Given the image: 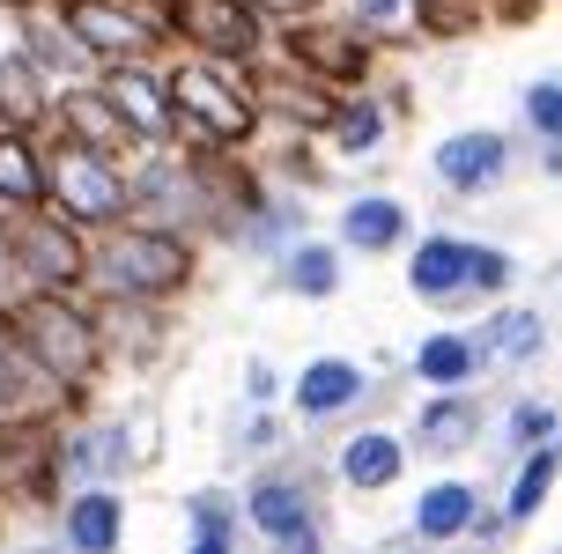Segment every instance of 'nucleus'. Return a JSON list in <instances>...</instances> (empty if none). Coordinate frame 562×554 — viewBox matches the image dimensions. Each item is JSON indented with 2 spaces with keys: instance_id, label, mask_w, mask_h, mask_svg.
Returning <instances> with one entry per match:
<instances>
[{
  "instance_id": "obj_28",
  "label": "nucleus",
  "mask_w": 562,
  "mask_h": 554,
  "mask_svg": "<svg viewBox=\"0 0 562 554\" xmlns=\"http://www.w3.org/2000/svg\"><path fill=\"white\" fill-rule=\"evenodd\" d=\"M555 480H562V429H555V437H540L533 451H518V459H510V480H504V496H496V510L510 518V532H526L540 510H548Z\"/></svg>"
},
{
  "instance_id": "obj_29",
  "label": "nucleus",
  "mask_w": 562,
  "mask_h": 554,
  "mask_svg": "<svg viewBox=\"0 0 562 554\" xmlns=\"http://www.w3.org/2000/svg\"><path fill=\"white\" fill-rule=\"evenodd\" d=\"M45 207V134L0 126V215Z\"/></svg>"
},
{
  "instance_id": "obj_17",
  "label": "nucleus",
  "mask_w": 562,
  "mask_h": 554,
  "mask_svg": "<svg viewBox=\"0 0 562 554\" xmlns=\"http://www.w3.org/2000/svg\"><path fill=\"white\" fill-rule=\"evenodd\" d=\"M53 540L67 554H119L126 547V488L119 480H82L53 502Z\"/></svg>"
},
{
  "instance_id": "obj_16",
  "label": "nucleus",
  "mask_w": 562,
  "mask_h": 554,
  "mask_svg": "<svg viewBox=\"0 0 562 554\" xmlns=\"http://www.w3.org/2000/svg\"><path fill=\"white\" fill-rule=\"evenodd\" d=\"M407 451L415 459H459V451H474L488 437V399L481 385H451V392H422V407L407 415Z\"/></svg>"
},
{
  "instance_id": "obj_20",
  "label": "nucleus",
  "mask_w": 562,
  "mask_h": 554,
  "mask_svg": "<svg viewBox=\"0 0 562 554\" xmlns=\"http://www.w3.org/2000/svg\"><path fill=\"white\" fill-rule=\"evenodd\" d=\"M15 53L37 67V82L53 89V97H59V89H75V82H97V59H89L82 37L53 15V0H37V8L15 15Z\"/></svg>"
},
{
  "instance_id": "obj_9",
  "label": "nucleus",
  "mask_w": 562,
  "mask_h": 554,
  "mask_svg": "<svg viewBox=\"0 0 562 554\" xmlns=\"http://www.w3.org/2000/svg\"><path fill=\"white\" fill-rule=\"evenodd\" d=\"M281 399H289V415L304 421V429H340V421H356L363 407H378L385 385L356 355H334L326 348V355H304V370L281 385Z\"/></svg>"
},
{
  "instance_id": "obj_4",
  "label": "nucleus",
  "mask_w": 562,
  "mask_h": 554,
  "mask_svg": "<svg viewBox=\"0 0 562 554\" xmlns=\"http://www.w3.org/2000/svg\"><path fill=\"white\" fill-rule=\"evenodd\" d=\"M245 525L281 554H318L326 547V459L311 443H281L267 459H252V480H245Z\"/></svg>"
},
{
  "instance_id": "obj_39",
  "label": "nucleus",
  "mask_w": 562,
  "mask_h": 554,
  "mask_svg": "<svg viewBox=\"0 0 562 554\" xmlns=\"http://www.w3.org/2000/svg\"><path fill=\"white\" fill-rule=\"evenodd\" d=\"M467 540H481V547H504V540H510V518L496 510V496H488V502L474 510V525H467Z\"/></svg>"
},
{
  "instance_id": "obj_2",
  "label": "nucleus",
  "mask_w": 562,
  "mask_h": 554,
  "mask_svg": "<svg viewBox=\"0 0 562 554\" xmlns=\"http://www.w3.org/2000/svg\"><path fill=\"white\" fill-rule=\"evenodd\" d=\"M200 245L193 229H170V222H112L89 237V267H82V296H126V304H178L200 281Z\"/></svg>"
},
{
  "instance_id": "obj_22",
  "label": "nucleus",
  "mask_w": 562,
  "mask_h": 554,
  "mask_svg": "<svg viewBox=\"0 0 562 554\" xmlns=\"http://www.w3.org/2000/svg\"><path fill=\"white\" fill-rule=\"evenodd\" d=\"M45 140H75V148H104V156H134L140 140L126 134V118L112 111V97L97 82H75L53 97V118H45Z\"/></svg>"
},
{
  "instance_id": "obj_21",
  "label": "nucleus",
  "mask_w": 562,
  "mask_h": 554,
  "mask_svg": "<svg viewBox=\"0 0 562 554\" xmlns=\"http://www.w3.org/2000/svg\"><path fill=\"white\" fill-rule=\"evenodd\" d=\"M400 274H407V296H422L437 310H459L467 304V237L459 229H415Z\"/></svg>"
},
{
  "instance_id": "obj_35",
  "label": "nucleus",
  "mask_w": 562,
  "mask_h": 554,
  "mask_svg": "<svg viewBox=\"0 0 562 554\" xmlns=\"http://www.w3.org/2000/svg\"><path fill=\"white\" fill-rule=\"evenodd\" d=\"M518 126L533 140H562V75H533L518 89Z\"/></svg>"
},
{
  "instance_id": "obj_10",
  "label": "nucleus",
  "mask_w": 562,
  "mask_h": 554,
  "mask_svg": "<svg viewBox=\"0 0 562 554\" xmlns=\"http://www.w3.org/2000/svg\"><path fill=\"white\" fill-rule=\"evenodd\" d=\"M53 466H59V488H82V480H134L140 459L134 443H126V421L119 415H97V399L89 407H67L53 421Z\"/></svg>"
},
{
  "instance_id": "obj_37",
  "label": "nucleus",
  "mask_w": 562,
  "mask_h": 554,
  "mask_svg": "<svg viewBox=\"0 0 562 554\" xmlns=\"http://www.w3.org/2000/svg\"><path fill=\"white\" fill-rule=\"evenodd\" d=\"M348 15H356V23L363 30H378V37H407V0H348Z\"/></svg>"
},
{
  "instance_id": "obj_7",
  "label": "nucleus",
  "mask_w": 562,
  "mask_h": 554,
  "mask_svg": "<svg viewBox=\"0 0 562 554\" xmlns=\"http://www.w3.org/2000/svg\"><path fill=\"white\" fill-rule=\"evenodd\" d=\"M170 53H200V59H267L274 23L259 15L252 0H156Z\"/></svg>"
},
{
  "instance_id": "obj_33",
  "label": "nucleus",
  "mask_w": 562,
  "mask_h": 554,
  "mask_svg": "<svg viewBox=\"0 0 562 554\" xmlns=\"http://www.w3.org/2000/svg\"><path fill=\"white\" fill-rule=\"evenodd\" d=\"M474 30H488L481 0H407V37H422V45H459Z\"/></svg>"
},
{
  "instance_id": "obj_15",
  "label": "nucleus",
  "mask_w": 562,
  "mask_h": 554,
  "mask_svg": "<svg viewBox=\"0 0 562 554\" xmlns=\"http://www.w3.org/2000/svg\"><path fill=\"white\" fill-rule=\"evenodd\" d=\"M407 466H415V451H407V437H400L393 421H348V437L334 443V459H326V473H334L348 496H393L400 480H407Z\"/></svg>"
},
{
  "instance_id": "obj_13",
  "label": "nucleus",
  "mask_w": 562,
  "mask_h": 554,
  "mask_svg": "<svg viewBox=\"0 0 562 554\" xmlns=\"http://www.w3.org/2000/svg\"><path fill=\"white\" fill-rule=\"evenodd\" d=\"M53 15L75 37H82V53L104 67V59H140V53H170L164 45V23H156V8H140V0H53Z\"/></svg>"
},
{
  "instance_id": "obj_3",
  "label": "nucleus",
  "mask_w": 562,
  "mask_h": 554,
  "mask_svg": "<svg viewBox=\"0 0 562 554\" xmlns=\"http://www.w3.org/2000/svg\"><path fill=\"white\" fill-rule=\"evenodd\" d=\"M170 104H178V148L186 156H245L259 140V89L245 59H200L164 53Z\"/></svg>"
},
{
  "instance_id": "obj_43",
  "label": "nucleus",
  "mask_w": 562,
  "mask_h": 554,
  "mask_svg": "<svg viewBox=\"0 0 562 554\" xmlns=\"http://www.w3.org/2000/svg\"><path fill=\"white\" fill-rule=\"evenodd\" d=\"M15 296V274H8V237H0V304Z\"/></svg>"
},
{
  "instance_id": "obj_41",
  "label": "nucleus",
  "mask_w": 562,
  "mask_h": 554,
  "mask_svg": "<svg viewBox=\"0 0 562 554\" xmlns=\"http://www.w3.org/2000/svg\"><path fill=\"white\" fill-rule=\"evenodd\" d=\"M540 310H548V318H562V267L540 281Z\"/></svg>"
},
{
  "instance_id": "obj_12",
  "label": "nucleus",
  "mask_w": 562,
  "mask_h": 554,
  "mask_svg": "<svg viewBox=\"0 0 562 554\" xmlns=\"http://www.w3.org/2000/svg\"><path fill=\"white\" fill-rule=\"evenodd\" d=\"M510 170H518V134H504V126H459L429 148V178L451 200H488Z\"/></svg>"
},
{
  "instance_id": "obj_1",
  "label": "nucleus",
  "mask_w": 562,
  "mask_h": 554,
  "mask_svg": "<svg viewBox=\"0 0 562 554\" xmlns=\"http://www.w3.org/2000/svg\"><path fill=\"white\" fill-rule=\"evenodd\" d=\"M0 326L15 340V355L30 362L37 385L59 392V407H89L104 385V332H97V304L82 289H15L0 304Z\"/></svg>"
},
{
  "instance_id": "obj_19",
  "label": "nucleus",
  "mask_w": 562,
  "mask_h": 554,
  "mask_svg": "<svg viewBox=\"0 0 562 554\" xmlns=\"http://www.w3.org/2000/svg\"><path fill=\"white\" fill-rule=\"evenodd\" d=\"M407 237H415V215H407V200L385 193V185L348 193L340 215H334V245L348 251V259H393V251H407Z\"/></svg>"
},
{
  "instance_id": "obj_42",
  "label": "nucleus",
  "mask_w": 562,
  "mask_h": 554,
  "mask_svg": "<svg viewBox=\"0 0 562 554\" xmlns=\"http://www.w3.org/2000/svg\"><path fill=\"white\" fill-rule=\"evenodd\" d=\"M540 178H562V140H540Z\"/></svg>"
},
{
  "instance_id": "obj_44",
  "label": "nucleus",
  "mask_w": 562,
  "mask_h": 554,
  "mask_svg": "<svg viewBox=\"0 0 562 554\" xmlns=\"http://www.w3.org/2000/svg\"><path fill=\"white\" fill-rule=\"evenodd\" d=\"M0 8H8V15H23V8H37V0H0Z\"/></svg>"
},
{
  "instance_id": "obj_5",
  "label": "nucleus",
  "mask_w": 562,
  "mask_h": 554,
  "mask_svg": "<svg viewBox=\"0 0 562 554\" xmlns=\"http://www.w3.org/2000/svg\"><path fill=\"white\" fill-rule=\"evenodd\" d=\"M274 59H289L296 75H311V82H326L340 97V89H363L385 75V53H393V37H378V30H363L356 15H326V8H311V15H296V23L274 30V45H267Z\"/></svg>"
},
{
  "instance_id": "obj_11",
  "label": "nucleus",
  "mask_w": 562,
  "mask_h": 554,
  "mask_svg": "<svg viewBox=\"0 0 562 554\" xmlns=\"http://www.w3.org/2000/svg\"><path fill=\"white\" fill-rule=\"evenodd\" d=\"M400 111H407V89H393V75H378V82H363V89H340L334 111H326V126H318V140H326L334 163H378V156L393 148Z\"/></svg>"
},
{
  "instance_id": "obj_25",
  "label": "nucleus",
  "mask_w": 562,
  "mask_h": 554,
  "mask_svg": "<svg viewBox=\"0 0 562 554\" xmlns=\"http://www.w3.org/2000/svg\"><path fill=\"white\" fill-rule=\"evenodd\" d=\"M481 502H488L481 480H467V473H437V480H422V496L407 502V532H415L422 547H451V540H467V525H474Z\"/></svg>"
},
{
  "instance_id": "obj_27",
  "label": "nucleus",
  "mask_w": 562,
  "mask_h": 554,
  "mask_svg": "<svg viewBox=\"0 0 562 554\" xmlns=\"http://www.w3.org/2000/svg\"><path fill=\"white\" fill-rule=\"evenodd\" d=\"M340 281H348V251L334 245V237H296V245L274 259V289H289L296 304H334Z\"/></svg>"
},
{
  "instance_id": "obj_30",
  "label": "nucleus",
  "mask_w": 562,
  "mask_h": 554,
  "mask_svg": "<svg viewBox=\"0 0 562 554\" xmlns=\"http://www.w3.org/2000/svg\"><path fill=\"white\" fill-rule=\"evenodd\" d=\"M237 540H245L237 488H193L186 496V554H229Z\"/></svg>"
},
{
  "instance_id": "obj_24",
  "label": "nucleus",
  "mask_w": 562,
  "mask_h": 554,
  "mask_svg": "<svg viewBox=\"0 0 562 554\" xmlns=\"http://www.w3.org/2000/svg\"><path fill=\"white\" fill-rule=\"evenodd\" d=\"M304 229H311V200L289 193V185H267L245 215L229 222V251H245V259H267V267H274Z\"/></svg>"
},
{
  "instance_id": "obj_8",
  "label": "nucleus",
  "mask_w": 562,
  "mask_h": 554,
  "mask_svg": "<svg viewBox=\"0 0 562 554\" xmlns=\"http://www.w3.org/2000/svg\"><path fill=\"white\" fill-rule=\"evenodd\" d=\"M0 237H8V274L15 289H82L89 267V229H75L53 207H15L0 215Z\"/></svg>"
},
{
  "instance_id": "obj_40",
  "label": "nucleus",
  "mask_w": 562,
  "mask_h": 554,
  "mask_svg": "<svg viewBox=\"0 0 562 554\" xmlns=\"http://www.w3.org/2000/svg\"><path fill=\"white\" fill-rule=\"evenodd\" d=\"M252 8L281 30V23H296V15H311V8H326V0H252Z\"/></svg>"
},
{
  "instance_id": "obj_23",
  "label": "nucleus",
  "mask_w": 562,
  "mask_h": 554,
  "mask_svg": "<svg viewBox=\"0 0 562 554\" xmlns=\"http://www.w3.org/2000/svg\"><path fill=\"white\" fill-rule=\"evenodd\" d=\"M467 332H474L488 370H533L548 355V310L540 304H504L496 296V304L481 310V326H467Z\"/></svg>"
},
{
  "instance_id": "obj_31",
  "label": "nucleus",
  "mask_w": 562,
  "mask_h": 554,
  "mask_svg": "<svg viewBox=\"0 0 562 554\" xmlns=\"http://www.w3.org/2000/svg\"><path fill=\"white\" fill-rule=\"evenodd\" d=\"M45 118H53V89L37 82V67L8 45V53H0V126L45 134Z\"/></svg>"
},
{
  "instance_id": "obj_26",
  "label": "nucleus",
  "mask_w": 562,
  "mask_h": 554,
  "mask_svg": "<svg viewBox=\"0 0 562 554\" xmlns=\"http://www.w3.org/2000/svg\"><path fill=\"white\" fill-rule=\"evenodd\" d=\"M407 377L422 392H451V385H488V362H481L474 332L467 326H437L407 348Z\"/></svg>"
},
{
  "instance_id": "obj_32",
  "label": "nucleus",
  "mask_w": 562,
  "mask_h": 554,
  "mask_svg": "<svg viewBox=\"0 0 562 554\" xmlns=\"http://www.w3.org/2000/svg\"><path fill=\"white\" fill-rule=\"evenodd\" d=\"M562 429V407L548 399V392H526V399H510L504 415L488 421V437H496V451L504 459H518V451H533L540 437H555Z\"/></svg>"
},
{
  "instance_id": "obj_34",
  "label": "nucleus",
  "mask_w": 562,
  "mask_h": 554,
  "mask_svg": "<svg viewBox=\"0 0 562 554\" xmlns=\"http://www.w3.org/2000/svg\"><path fill=\"white\" fill-rule=\"evenodd\" d=\"M518 281V251L496 237H467V304H496Z\"/></svg>"
},
{
  "instance_id": "obj_6",
  "label": "nucleus",
  "mask_w": 562,
  "mask_h": 554,
  "mask_svg": "<svg viewBox=\"0 0 562 554\" xmlns=\"http://www.w3.org/2000/svg\"><path fill=\"white\" fill-rule=\"evenodd\" d=\"M45 207L67 215L75 229H112L134 215V185H126V156L104 148H75V140H45Z\"/></svg>"
},
{
  "instance_id": "obj_18",
  "label": "nucleus",
  "mask_w": 562,
  "mask_h": 554,
  "mask_svg": "<svg viewBox=\"0 0 562 554\" xmlns=\"http://www.w3.org/2000/svg\"><path fill=\"white\" fill-rule=\"evenodd\" d=\"M89 304H97V332H104L112 370H148L156 355H170V340H178L170 304H126V296H89Z\"/></svg>"
},
{
  "instance_id": "obj_36",
  "label": "nucleus",
  "mask_w": 562,
  "mask_h": 554,
  "mask_svg": "<svg viewBox=\"0 0 562 554\" xmlns=\"http://www.w3.org/2000/svg\"><path fill=\"white\" fill-rule=\"evenodd\" d=\"M281 415L274 407H245V415L229 421V459H267V451H281Z\"/></svg>"
},
{
  "instance_id": "obj_38",
  "label": "nucleus",
  "mask_w": 562,
  "mask_h": 554,
  "mask_svg": "<svg viewBox=\"0 0 562 554\" xmlns=\"http://www.w3.org/2000/svg\"><path fill=\"white\" fill-rule=\"evenodd\" d=\"M281 385H289V377H281V370H274L267 355H252V362H245V407H274V399H281Z\"/></svg>"
},
{
  "instance_id": "obj_45",
  "label": "nucleus",
  "mask_w": 562,
  "mask_h": 554,
  "mask_svg": "<svg viewBox=\"0 0 562 554\" xmlns=\"http://www.w3.org/2000/svg\"><path fill=\"white\" fill-rule=\"evenodd\" d=\"M481 8H488V0H481Z\"/></svg>"
},
{
  "instance_id": "obj_14",
  "label": "nucleus",
  "mask_w": 562,
  "mask_h": 554,
  "mask_svg": "<svg viewBox=\"0 0 562 554\" xmlns=\"http://www.w3.org/2000/svg\"><path fill=\"white\" fill-rule=\"evenodd\" d=\"M97 89L112 97V111L126 118V134L140 148H164L178 134V104H170V75H164V53H140V59H104L97 67Z\"/></svg>"
}]
</instances>
